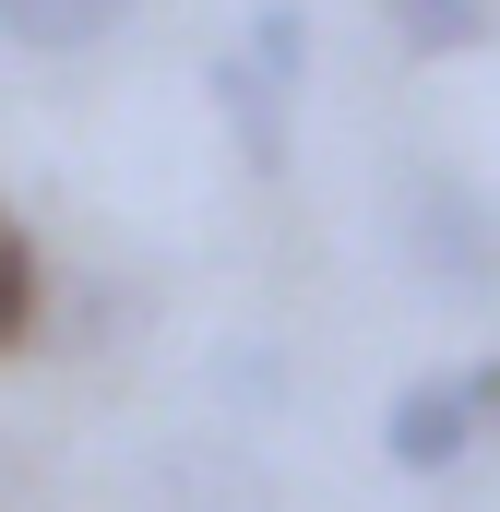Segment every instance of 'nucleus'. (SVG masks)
Instances as JSON below:
<instances>
[{
	"mask_svg": "<svg viewBox=\"0 0 500 512\" xmlns=\"http://www.w3.org/2000/svg\"><path fill=\"white\" fill-rule=\"evenodd\" d=\"M500 417V358H465V370H429V382L393 393V417H381V453L405 465V477H453L465 453H477V429Z\"/></svg>",
	"mask_w": 500,
	"mask_h": 512,
	"instance_id": "obj_1",
	"label": "nucleus"
},
{
	"mask_svg": "<svg viewBox=\"0 0 500 512\" xmlns=\"http://www.w3.org/2000/svg\"><path fill=\"white\" fill-rule=\"evenodd\" d=\"M405 262L441 286V298H489L500 286V227L465 179H417L405 191Z\"/></svg>",
	"mask_w": 500,
	"mask_h": 512,
	"instance_id": "obj_2",
	"label": "nucleus"
},
{
	"mask_svg": "<svg viewBox=\"0 0 500 512\" xmlns=\"http://www.w3.org/2000/svg\"><path fill=\"white\" fill-rule=\"evenodd\" d=\"M203 84H215V108H227V131H239V155L262 167V179H286V155H298V143H286V96H274V84L250 72L239 48H227V60H215Z\"/></svg>",
	"mask_w": 500,
	"mask_h": 512,
	"instance_id": "obj_3",
	"label": "nucleus"
},
{
	"mask_svg": "<svg viewBox=\"0 0 500 512\" xmlns=\"http://www.w3.org/2000/svg\"><path fill=\"white\" fill-rule=\"evenodd\" d=\"M131 24V0H0V36L36 48V60H72V48H108Z\"/></svg>",
	"mask_w": 500,
	"mask_h": 512,
	"instance_id": "obj_4",
	"label": "nucleus"
},
{
	"mask_svg": "<svg viewBox=\"0 0 500 512\" xmlns=\"http://www.w3.org/2000/svg\"><path fill=\"white\" fill-rule=\"evenodd\" d=\"M239 60L274 84V96H298V72H310V12H298V0H262V12H250V48H239Z\"/></svg>",
	"mask_w": 500,
	"mask_h": 512,
	"instance_id": "obj_5",
	"label": "nucleus"
},
{
	"mask_svg": "<svg viewBox=\"0 0 500 512\" xmlns=\"http://www.w3.org/2000/svg\"><path fill=\"white\" fill-rule=\"evenodd\" d=\"M405 48H477L489 36V0H393Z\"/></svg>",
	"mask_w": 500,
	"mask_h": 512,
	"instance_id": "obj_6",
	"label": "nucleus"
},
{
	"mask_svg": "<svg viewBox=\"0 0 500 512\" xmlns=\"http://www.w3.org/2000/svg\"><path fill=\"white\" fill-rule=\"evenodd\" d=\"M24 322H36V251H24V227L0 215V346H12Z\"/></svg>",
	"mask_w": 500,
	"mask_h": 512,
	"instance_id": "obj_7",
	"label": "nucleus"
}]
</instances>
